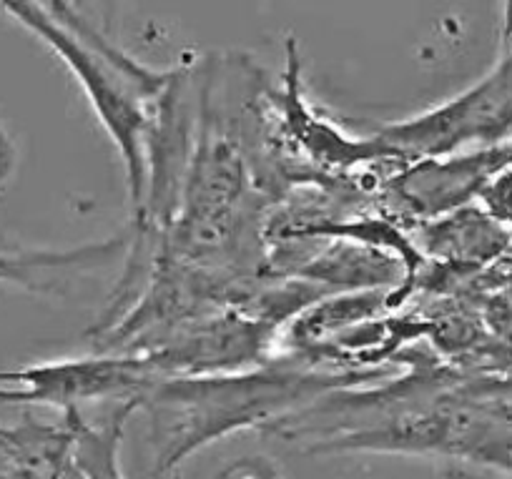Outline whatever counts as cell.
I'll use <instances>...</instances> for the list:
<instances>
[{"mask_svg":"<svg viewBox=\"0 0 512 479\" xmlns=\"http://www.w3.org/2000/svg\"><path fill=\"white\" fill-rule=\"evenodd\" d=\"M377 372H324L292 364L161 377L141 394L149 412L159 477H174L209 444L251 427H279L337 389L369 382Z\"/></svg>","mask_w":512,"mask_h":479,"instance_id":"1","label":"cell"},{"mask_svg":"<svg viewBox=\"0 0 512 479\" xmlns=\"http://www.w3.org/2000/svg\"><path fill=\"white\" fill-rule=\"evenodd\" d=\"M354 452L442 457L512 474V404L482 392L395 402L352 437Z\"/></svg>","mask_w":512,"mask_h":479,"instance_id":"2","label":"cell"},{"mask_svg":"<svg viewBox=\"0 0 512 479\" xmlns=\"http://www.w3.org/2000/svg\"><path fill=\"white\" fill-rule=\"evenodd\" d=\"M372 136L402 164L512 141V36L502 41L500 58L480 81Z\"/></svg>","mask_w":512,"mask_h":479,"instance_id":"3","label":"cell"},{"mask_svg":"<svg viewBox=\"0 0 512 479\" xmlns=\"http://www.w3.org/2000/svg\"><path fill=\"white\" fill-rule=\"evenodd\" d=\"M0 11L41 38L71 71L78 86L86 93L93 113L121 156L128 181H139L146 174L149 158L151 116L146 111V98L139 88L103 61L98 53L83 46L78 38L63 31L36 0H0Z\"/></svg>","mask_w":512,"mask_h":479,"instance_id":"4","label":"cell"},{"mask_svg":"<svg viewBox=\"0 0 512 479\" xmlns=\"http://www.w3.org/2000/svg\"><path fill=\"white\" fill-rule=\"evenodd\" d=\"M156 379H161L159 369L144 352L61 359L0 372V402L51 404L68 412L83 402L141 399Z\"/></svg>","mask_w":512,"mask_h":479,"instance_id":"5","label":"cell"},{"mask_svg":"<svg viewBox=\"0 0 512 479\" xmlns=\"http://www.w3.org/2000/svg\"><path fill=\"white\" fill-rule=\"evenodd\" d=\"M510 166L512 141L445 158H422L405 164L392 179V191L402 209L430 221L477 201L480 191Z\"/></svg>","mask_w":512,"mask_h":479,"instance_id":"6","label":"cell"},{"mask_svg":"<svg viewBox=\"0 0 512 479\" xmlns=\"http://www.w3.org/2000/svg\"><path fill=\"white\" fill-rule=\"evenodd\" d=\"M279 101L284 103V126H287L289 138L319 169L347 171L352 166L369 164V161H395L392 153L374 136L349 138L339 128H334L327 118L314 116L312 108L304 103L302 88H299V56L294 41H289L287 88Z\"/></svg>","mask_w":512,"mask_h":479,"instance_id":"7","label":"cell"},{"mask_svg":"<svg viewBox=\"0 0 512 479\" xmlns=\"http://www.w3.org/2000/svg\"><path fill=\"white\" fill-rule=\"evenodd\" d=\"M0 479H86L71 417L63 412L58 424L33 417L0 424Z\"/></svg>","mask_w":512,"mask_h":479,"instance_id":"8","label":"cell"},{"mask_svg":"<svg viewBox=\"0 0 512 479\" xmlns=\"http://www.w3.org/2000/svg\"><path fill=\"white\" fill-rule=\"evenodd\" d=\"M36 3L63 28V31L71 33L73 38H78L83 46H88L93 53H98L103 61L111 63L121 76H126L128 81L134 83L146 101H156V98L164 93V88L169 86L174 71H154V68L144 66V63H139L136 58L128 56V53H123L113 41H108V38L103 36L101 28L86 16V8H83L86 6V0H36Z\"/></svg>","mask_w":512,"mask_h":479,"instance_id":"9","label":"cell"},{"mask_svg":"<svg viewBox=\"0 0 512 479\" xmlns=\"http://www.w3.org/2000/svg\"><path fill=\"white\" fill-rule=\"evenodd\" d=\"M482 209L492 216L495 221H500L502 226L510 229L512 226V166L510 169L500 171L485 189L477 196Z\"/></svg>","mask_w":512,"mask_h":479,"instance_id":"10","label":"cell"},{"mask_svg":"<svg viewBox=\"0 0 512 479\" xmlns=\"http://www.w3.org/2000/svg\"><path fill=\"white\" fill-rule=\"evenodd\" d=\"M502 41L512 36V0H502Z\"/></svg>","mask_w":512,"mask_h":479,"instance_id":"11","label":"cell"},{"mask_svg":"<svg viewBox=\"0 0 512 479\" xmlns=\"http://www.w3.org/2000/svg\"><path fill=\"white\" fill-rule=\"evenodd\" d=\"M8 151H11V146H8V138H3V141H0V169H3V156L11 158L8 156Z\"/></svg>","mask_w":512,"mask_h":479,"instance_id":"12","label":"cell"}]
</instances>
